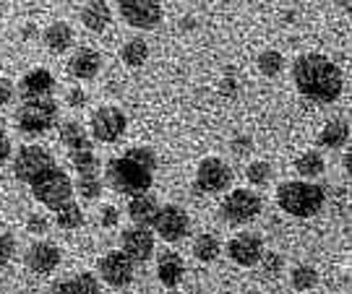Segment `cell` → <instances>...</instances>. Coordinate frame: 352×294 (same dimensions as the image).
Masks as SVG:
<instances>
[{"instance_id": "6da1fadb", "label": "cell", "mask_w": 352, "mask_h": 294, "mask_svg": "<svg viewBox=\"0 0 352 294\" xmlns=\"http://www.w3.org/2000/svg\"><path fill=\"white\" fill-rule=\"evenodd\" d=\"M292 84L305 99L316 104H331L342 97L344 78L340 65L321 52H305L292 63Z\"/></svg>"}, {"instance_id": "7a4b0ae2", "label": "cell", "mask_w": 352, "mask_h": 294, "mask_svg": "<svg viewBox=\"0 0 352 294\" xmlns=\"http://www.w3.org/2000/svg\"><path fill=\"white\" fill-rule=\"evenodd\" d=\"M157 169V154L149 146H133L123 156H115L104 167V180L115 193L123 195H139L146 193L154 182Z\"/></svg>"}, {"instance_id": "3957f363", "label": "cell", "mask_w": 352, "mask_h": 294, "mask_svg": "<svg viewBox=\"0 0 352 294\" xmlns=\"http://www.w3.org/2000/svg\"><path fill=\"white\" fill-rule=\"evenodd\" d=\"M327 204V191L308 180H289L277 188V206L295 219L316 217Z\"/></svg>"}, {"instance_id": "277c9868", "label": "cell", "mask_w": 352, "mask_h": 294, "mask_svg": "<svg viewBox=\"0 0 352 294\" xmlns=\"http://www.w3.org/2000/svg\"><path fill=\"white\" fill-rule=\"evenodd\" d=\"M58 120H60V104L52 97L21 99V107L16 110V128L29 136H39L45 130L55 128Z\"/></svg>"}, {"instance_id": "5b68a950", "label": "cell", "mask_w": 352, "mask_h": 294, "mask_svg": "<svg viewBox=\"0 0 352 294\" xmlns=\"http://www.w3.org/2000/svg\"><path fill=\"white\" fill-rule=\"evenodd\" d=\"M29 188H32L34 201L45 208H52V211H58L60 206L74 201V180L68 177L65 169H60V167H52L45 175H39Z\"/></svg>"}, {"instance_id": "8992f818", "label": "cell", "mask_w": 352, "mask_h": 294, "mask_svg": "<svg viewBox=\"0 0 352 294\" xmlns=\"http://www.w3.org/2000/svg\"><path fill=\"white\" fill-rule=\"evenodd\" d=\"M52 167H58V162L45 146H21L13 156V177L32 185L39 175H45Z\"/></svg>"}, {"instance_id": "52a82bcc", "label": "cell", "mask_w": 352, "mask_h": 294, "mask_svg": "<svg viewBox=\"0 0 352 294\" xmlns=\"http://www.w3.org/2000/svg\"><path fill=\"white\" fill-rule=\"evenodd\" d=\"M264 201L258 193L248 191V188H235L225 195L222 201V217L230 224H248L261 214Z\"/></svg>"}, {"instance_id": "ba28073f", "label": "cell", "mask_w": 352, "mask_h": 294, "mask_svg": "<svg viewBox=\"0 0 352 294\" xmlns=\"http://www.w3.org/2000/svg\"><path fill=\"white\" fill-rule=\"evenodd\" d=\"M232 185V167L219 156H206L196 167V188L201 193L217 195V193L230 191Z\"/></svg>"}, {"instance_id": "9c48e42d", "label": "cell", "mask_w": 352, "mask_h": 294, "mask_svg": "<svg viewBox=\"0 0 352 294\" xmlns=\"http://www.w3.org/2000/svg\"><path fill=\"white\" fill-rule=\"evenodd\" d=\"M151 230L157 232V237H162L164 243H180L190 232V219L186 208L175 204H167L157 208V217L151 221Z\"/></svg>"}, {"instance_id": "30bf717a", "label": "cell", "mask_w": 352, "mask_h": 294, "mask_svg": "<svg viewBox=\"0 0 352 294\" xmlns=\"http://www.w3.org/2000/svg\"><path fill=\"white\" fill-rule=\"evenodd\" d=\"M118 13L128 26L149 32L162 21V5L160 0H118Z\"/></svg>"}, {"instance_id": "8fae6325", "label": "cell", "mask_w": 352, "mask_h": 294, "mask_svg": "<svg viewBox=\"0 0 352 294\" xmlns=\"http://www.w3.org/2000/svg\"><path fill=\"white\" fill-rule=\"evenodd\" d=\"M89 128H91V136H94L100 143H115L123 133H126L128 117L123 110H118V107H113V104H107V107H100V110L91 115Z\"/></svg>"}, {"instance_id": "7c38bea8", "label": "cell", "mask_w": 352, "mask_h": 294, "mask_svg": "<svg viewBox=\"0 0 352 294\" xmlns=\"http://www.w3.org/2000/svg\"><path fill=\"white\" fill-rule=\"evenodd\" d=\"M227 256L232 263H238L243 269H251L256 263H261L264 256V240L256 232H240L227 243Z\"/></svg>"}, {"instance_id": "4fadbf2b", "label": "cell", "mask_w": 352, "mask_h": 294, "mask_svg": "<svg viewBox=\"0 0 352 294\" xmlns=\"http://www.w3.org/2000/svg\"><path fill=\"white\" fill-rule=\"evenodd\" d=\"M133 266L136 263L123 250H115V253H107V256L100 258L97 271H100L104 284H110V286H128V284L133 282Z\"/></svg>"}, {"instance_id": "5bb4252c", "label": "cell", "mask_w": 352, "mask_h": 294, "mask_svg": "<svg viewBox=\"0 0 352 294\" xmlns=\"http://www.w3.org/2000/svg\"><path fill=\"white\" fill-rule=\"evenodd\" d=\"M120 250L126 253L133 263H146L154 256V234L149 227H131L120 234Z\"/></svg>"}, {"instance_id": "9a60e30c", "label": "cell", "mask_w": 352, "mask_h": 294, "mask_svg": "<svg viewBox=\"0 0 352 294\" xmlns=\"http://www.w3.org/2000/svg\"><path fill=\"white\" fill-rule=\"evenodd\" d=\"M26 266L34 273H52V271L60 266V250L58 245L52 243H34L29 250H26Z\"/></svg>"}, {"instance_id": "2e32d148", "label": "cell", "mask_w": 352, "mask_h": 294, "mask_svg": "<svg viewBox=\"0 0 352 294\" xmlns=\"http://www.w3.org/2000/svg\"><path fill=\"white\" fill-rule=\"evenodd\" d=\"M52 89H55V78H52L50 71L45 68H34L24 73L21 84H19V94L21 99H37V97H50Z\"/></svg>"}, {"instance_id": "e0dca14e", "label": "cell", "mask_w": 352, "mask_h": 294, "mask_svg": "<svg viewBox=\"0 0 352 294\" xmlns=\"http://www.w3.org/2000/svg\"><path fill=\"white\" fill-rule=\"evenodd\" d=\"M102 68V58L97 50H89V47H81V50L74 52V58L68 60V73L78 81H91L97 78Z\"/></svg>"}, {"instance_id": "ac0fdd59", "label": "cell", "mask_w": 352, "mask_h": 294, "mask_svg": "<svg viewBox=\"0 0 352 294\" xmlns=\"http://www.w3.org/2000/svg\"><path fill=\"white\" fill-rule=\"evenodd\" d=\"M183 276H186V263H183V258L177 256V253H170V250H164L160 260H157V279L162 286L167 289H177V284L183 282Z\"/></svg>"}, {"instance_id": "d6986e66", "label": "cell", "mask_w": 352, "mask_h": 294, "mask_svg": "<svg viewBox=\"0 0 352 294\" xmlns=\"http://www.w3.org/2000/svg\"><path fill=\"white\" fill-rule=\"evenodd\" d=\"M157 208H160V201L149 191L139 193V195H131L128 217L133 219V224H139V227H151V221L157 217Z\"/></svg>"}, {"instance_id": "ffe728a7", "label": "cell", "mask_w": 352, "mask_h": 294, "mask_svg": "<svg viewBox=\"0 0 352 294\" xmlns=\"http://www.w3.org/2000/svg\"><path fill=\"white\" fill-rule=\"evenodd\" d=\"M52 294H102V286L94 273L81 271V273H76V276H71V279L55 282Z\"/></svg>"}, {"instance_id": "44dd1931", "label": "cell", "mask_w": 352, "mask_h": 294, "mask_svg": "<svg viewBox=\"0 0 352 294\" xmlns=\"http://www.w3.org/2000/svg\"><path fill=\"white\" fill-rule=\"evenodd\" d=\"M113 21V11L104 0H89L81 8V24L87 26L89 32H104Z\"/></svg>"}, {"instance_id": "7402d4cb", "label": "cell", "mask_w": 352, "mask_h": 294, "mask_svg": "<svg viewBox=\"0 0 352 294\" xmlns=\"http://www.w3.org/2000/svg\"><path fill=\"white\" fill-rule=\"evenodd\" d=\"M42 42H45V47L50 52L63 55V52L71 50V45H74V29L65 24V21H52V24L45 29Z\"/></svg>"}, {"instance_id": "603a6c76", "label": "cell", "mask_w": 352, "mask_h": 294, "mask_svg": "<svg viewBox=\"0 0 352 294\" xmlns=\"http://www.w3.org/2000/svg\"><path fill=\"white\" fill-rule=\"evenodd\" d=\"M350 141V125L344 120H329L318 133V143L327 149H344Z\"/></svg>"}, {"instance_id": "cb8c5ba5", "label": "cell", "mask_w": 352, "mask_h": 294, "mask_svg": "<svg viewBox=\"0 0 352 294\" xmlns=\"http://www.w3.org/2000/svg\"><path fill=\"white\" fill-rule=\"evenodd\" d=\"M120 60L128 68H141V65L149 60V45H146V39L141 37L128 39L126 45H123V50H120Z\"/></svg>"}, {"instance_id": "d4e9b609", "label": "cell", "mask_w": 352, "mask_h": 294, "mask_svg": "<svg viewBox=\"0 0 352 294\" xmlns=\"http://www.w3.org/2000/svg\"><path fill=\"white\" fill-rule=\"evenodd\" d=\"M295 169H298V175L305 180H316L318 175H324V169H327V162H324V156L318 151H302L298 159H295Z\"/></svg>"}, {"instance_id": "484cf974", "label": "cell", "mask_w": 352, "mask_h": 294, "mask_svg": "<svg viewBox=\"0 0 352 294\" xmlns=\"http://www.w3.org/2000/svg\"><path fill=\"white\" fill-rule=\"evenodd\" d=\"M60 141H63L71 151H78V149H89V146H91L84 125H81V123H76V120L60 125Z\"/></svg>"}, {"instance_id": "4316f807", "label": "cell", "mask_w": 352, "mask_h": 294, "mask_svg": "<svg viewBox=\"0 0 352 294\" xmlns=\"http://www.w3.org/2000/svg\"><path fill=\"white\" fill-rule=\"evenodd\" d=\"M219 253H222V245H219V240L214 234H199L193 240V256H196V260L212 263V260L219 258Z\"/></svg>"}, {"instance_id": "83f0119b", "label": "cell", "mask_w": 352, "mask_h": 294, "mask_svg": "<svg viewBox=\"0 0 352 294\" xmlns=\"http://www.w3.org/2000/svg\"><path fill=\"white\" fill-rule=\"evenodd\" d=\"M55 224H58L60 230H78V227L84 224V211H81V206L76 204V201H68L65 206H60V208L55 211Z\"/></svg>"}, {"instance_id": "f1b7e54d", "label": "cell", "mask_w": 352, "mask_h": 294, "mask_svg": "<svg viewBox=\"0 0 352 294\" xmlns=\"http://www.w3.org/2000/svg\"><path fill=\"white\" fill-rule=\"evenodd\" d=\"M71 164L78 175H97L100 159L91 149H78V151H71Z\"/></svg>"}, {"instance_id": "f546056e", "label": "cell", "mask_w": 352, "mask_h": 294, "mask_svg": "<svg viewBox=\"0 0 352 294\" xmlns=\"http://www.w3.org/2000/svg\"><path fill=\"white\" fill-rule=\"evenodd\" d=\"M256 63H258V71H261L266 78H274L285 71V58H282V52L279 50H264L261 55H258Z\"/></svg>"}, {"instance_id": "4dcf8cb0", "label": "cell", "mask_w": 352, "mask_h": 294, "mask_svg": "<svg viewBox=\"0 0 352 294\" xmlns=\"http://www.w3.org/2000/svg\"><path fill=\"white\" fill-rule=\"evenodd\" d=\"M102 180L97 175H78V182L74 185V193H78L84 201H97L102 195Z\"/></svg>"}, {"instance_id": "1f68e13d", "label": "cell", "mask_w": 352, "mask_h": 294, "mask_svg": "<svg viewBox=\"0 0 352 294\" xmlns=\"http://www.w3.org/2000/svg\"><path fill=\"white\" fill-rule=\"evenodd\" d=\"M289 282L298 292H308L318 284V273H316L314 266H298V269L289 273Z\"/></svg>"}, {"instance_id": "d6a6232c", "label": "cell", "mask_w": 352, "mask_h": 294, "mask_svg": "<svg viewBox=\"0 0 352 294\" xmlns=\"http://www.w3.org/2000/svg\"><path fill=\"white\" fill-rule=\"evenodd\" d=\"M245 177L251 185H269L272 182V164L269 162H251V164L245 167Z\"/></svg>"}, {"instance_id": "836d02e7", "label": "cell", "mask_w": 352, "mask_h": 294, "mask_svg": "<svg viewBox=\"0 0 352 294\" xmlns=\"http://www.w3.org/2000/svg\"><path fill=\"white\" fill-rule=\"evenodd\" d=\"M13 253H16V237L11 232H0V271L11 263Z\"/></svg>"}, {"instance_id": "e575fe53", "label": "cell", "mask_w": 352, "mask_h": 294, "mask_svg": "<svg viewBox=\"0 0 352 294\" xmlns=\"http://www.w3.org/2000/svg\"><path fill=\"white\" fill-rule=\"evenodd\" d=\"M26 230L32 232V234H47L50 232V219L45 217V214H32L29 221H26Z\"/></svg>"}, {"instance_id": "d590c367", "label": "cell", "mask_w": 352, "mask_h": 294, "mask_svg": "<svg viewBox=\"0 0 352 294\" xmlns=\"http://www.w3.org/2000/svg\"><path fill=\"white\" fill-rule=\"evenodd\" d=\"M87 102H89V97L81 86H74V89H68V94H65V104H68V107H74V110L87 107Z\"/></svg>"}, {"instance_id": "8d00e7d4", "label": "cell", "mask_w": 352, "mask_h": 294, "mask_svg": "<svg viewBox=\"0 0 352 294\" xmlns=\"http://www.w3.org/2000/svg\"><path fill=\"white\" fill-rule=\"evenodd\" d=\"M118 221H120V214H118V208L115 206H104L102 208V214H100V224L102 227H118Z\"/></svg>"}, {"instance_id": "74e56055", "label": "cell", "mask_w": 352, "mask_h": 294, "mask_svg": "<svg viewBox=\"0 0 352 294\" xmlns=\"http://www.w3.org/2000/svg\"><path fill=\"white\" fill-rule=\"evenodd\" d=\"M13 97H16L13 81L11 78H0V107H3V104H11Z\"/></svg>"}, {"instance_id": "f35d334b", "label": "cell", "mask_w": 352, "mask_h": 294, "mask_svg": "<svg viewBox=\"0 0 352 294\" xmlns=\"http://www.w3.org/2000/svg\"><path fill=\"white\" fill-rule=\"evenodd\" d=\"M261 260H264V269L269 271V273H279V271H282V256H277V253H266L264 250Z\"/></svg>"}, {"instance_id": "ab89813d", "label": "cell", "mask_w": 352, "mask_h": 294, "mask_svg": "<svg viewBox=\"0 0 352 294\" xmlns=\"http://www.w3.org/2000/svg\"><path fill=\"white\" fill-rule=\"evenodd\" d=\"M251 138H248V136H240V138H235V141H232V149H235V151L238 154H245L248 151V149H251Z\"/></svg>"}, {"instance_id": "60d3db41", "label": "cell", "mask_w": 352, "mask_h": 294, "mask_svg": "<svg viewBox=\"0 0 352 294\" xmlns=\"http://www.w3.org/2000/svg\"><path fill=\"white\" fill-rule=\"evenodd\" d=\"M8 156H11V141H8V136H0V164H3Z\"/></svg>"}, {"instance_id": "b9f144b4", "label": "cell", "mask_w": 352, "mask_h": 294, "mask_svg": "<svg viewBox=\"0 0 352 294\" xmlns=\"http://www.w3.org/2000/svg\"><path fill=\"white\" fill-rule=\"evenodd\" d=\"M180 21H183V24H180L183 29H193V26H196L193 24V19H188V16H186V19H180Z\"/></svg>"}, {"instance_id": "7bdbcfd3", "label": "cell", "mask_w": 352, "mask_h": 294, "mask_svg": "<svg viewBox=\"0 0 352 294\" xmlns=\"http://www.w3.org/2000/svg\"><path fill=\"white\" fill-rule=\"evenodd\" d=\"M0 136H6V123H3V115H0Z\"/></svg>"}, {"instance_id": "ee69618b", "label": "cell", "mask_w": 352, "mask_h": 294, "mask_svg": "<svg viewBox=\"0 0 352 294\" xmlns=\"http://www.w3.org/2000/svg\"><path fill=\"white\" fill-rule=\"evenodd\" d=\"M0 21H3V0H0Z\"/></svg>"}, {"instance_id": "f6af8a7d", "label": "cell", "mask_w": 352, "mask_h": 294, "mask_svg": "<svg viewBox=\"0 0 352 294\" xmlns=\"http://www.w3.org/2000/svg\"><path fill=\"white\" fill-rule=\"evenodd\" d=\"M167 294H180V292H175V289H170V292H167Z\"/></svg>"}, {"instance_id": "bcb514c9", "label": "cell", "mask_w": 352, "mask_h": 294, "mask_svg": "<svg viewBox=\"0 0 352 294\" xmlns=\"http://www.w3.org/2000/svg\"><path fill=\"white\" fill-rule=\"evenodd\" d=\"M243 294H261V292H243Z\"/></svg>"}, {"instance_id": "7dc6e473", "label": "cell", "mask_w": 352, "mask_h": 294, "mask_svg": "<svg viewBox=\"0 0 352 294\" xmlns=\"http://www.w3.org/2000/svg\"><path fill=\"white\" fill-rule=\"evenodd\" d=\"M188 3H193V0H188Z\"/></svg>"}]
</instances>
